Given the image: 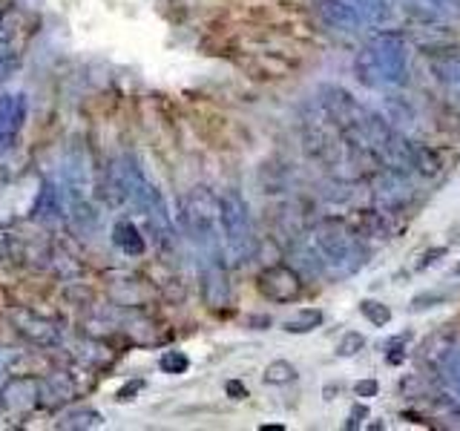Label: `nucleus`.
<instances>
[{
  "mask_svg": "<svg viewBox=\"0 0 460 431\" xmlns=\"http://www.w3.org/2000/svg\"><path fill=\"white\" fill-rule=\"evenodd\" d=\"M181 219L187 236L201 251L205 259H222V222H219V196L208 187H193L184 196Z\"/></svg>",
  "mask_w": 460,
  "mask_h": 431,
  "instance_id": "obj_1",
  "label": "nucleus"
},
{
  "mask_svg": "<svg viewBox=\"0 0 460 431\" xmlns=\"http://www.w3.org/2000/svg\"><path fill=\"white\" fill-rule=\"evenodd\" d=\"M406 43L397 32L377 35L357 57V78L368 86H385L406 81Z\"/></svg>",
  "mask_w": 460,
  "mask_h": 431,
  "instance_id": "obj_2",
  "label": "nucleus"
},
{
  "mask_svg": "<svg viewBox=\"0 0 460 431\" xmlns=\"http://www.w3.org/2000/svg\"><path fill=\"white\" fill-rule=\"evenodd\" d=\"M314 244L316 253H320V262L328 265L337 277H349V273L359 270L368 256L359 236L337 219H328L316 227Z\"/></svg>",
  "mask_w": 460,
  "mask_h": 431,
  "instance_id": "obj_3",
  "label": "nucleus"
},
{
  "mask_svg": "<svg viewBox=\"0 0 460 431\" xmlns=\"http://www.w3.org/2000/svg\"><path fill=\"white\" fill-rule=\"evenodd\" d=\"M219 222H222V233H225L222 242H225L230 262L234 265L248 262L256 251L253 222H251L248 201H244L236 190H225L219 196Z\"/></svg>",
  "mask_w": 460,
  "mask_h": 431,
  "instance_id": "obj_4",
  "label": "nucleus"
},
{
  "mask_svg": "<svg viewBox=\"0 0 460 431\" xmlns=\"http://www.w3.org/2000/svg\"><path fill=\"white\" fill-rule=\"evenodd\" d=\"M136 210L144 213V219H147L150 233H153L158 248H162L164 253H170L172 248H176V227H172V216H170L167 201L162 193H158L155 184L147 187V193H144V198L138 201Z\"/></svg>",
  "mask_w": 460,
  "mask_h": 431,
  "instance_id": "obj_5",
  "label": "nucleus"
},
{
  "mask_svg": "<svg viewBox=\"0 0 460 431\" xmlns=\"http://www.w3.org/2000/svg\"><path fill=\"white\" fill-rule=\"evenodd\" d=\"M256 287L268 302L288 305L302 296V279L291 265H270L256 277Z\"/></svg>",
  "mask_w": 460,
  "mask_h": 431,
  "instance_id": "obj_6",
  "label": "nucleus"
},
{
  "mask_svg": "<svg viewBox=\"0 0 460 431\" xmlns=\"http://www.w3.org/2000/svg\"><path fill=\"white\" fill-rule=\"evenodd\" d=\"M12 325L26 342L38 345V348H55V345L61 342V330L55 328V322L35 311H29V308L12 311Z\"/></svg>",
  "mask_w": 460,
  "mask_h": 431,
  "instance_id": "obj_7",
  "label": "nucleus"
},
{
  "mask_svg": "<svg viewBox=\"0 0 460 431\" xmlns=\"http://www.w3.org/2000/svg\"><path fill=\"white\" fill-rule=\"evenodd\" d=\"M201 291L210 308H222L230 299L225 259H201Z\"/></svg>",
  "mask_w": 460,
  "mask_h": 431,
  "instance_id": "obj_8",
  "label": "nucleus"
},
{
  "mask_svg": "<svg viewBox=\"0 0 460 431\" xmlns=\"http://www.w3.org/2000/svg\"><path fill=\"white\" fill-rule=\"evenodd\" d=\"M320 14L331 29H340V32H357L366 26L363 14L349 0H320Z\"/></svg>",
  "mask_w": 460,
  "mask_h": 431,
  "instance_id": "obj_9",
  "label": "nucleus"
},
{
  "mask_svg": "<svg viewBox=\"0 0 460 431\" xmlns=\"http://www.w3.org/2000/svg\"><path fill=\"white\" fill-rule=\"evenodd\" d=\"M26 119V98L18 92V95H0V133H18L21 124Z\"/></svg>",
  "mask_w": 460,
  "mask_h": 431,
  "instance_id": "obj_10",
  "label": "nucleus"
},
{
  "mask_svg": "<svg viewBox=\"0 0 460 431\" xmlns=\"http://www.w3.org/2000/svg\"><path fill=\"white\" fill-rule=\"evenodd\" d=\"M406 167L417 170L420 176H438L443 162H440V153L423 147V144H409L406 141Z\"/></svg>",
  "mask_w": 460,
  "mask_h": 431,
  "instance_id": "obj_11",
  "label": "nucleus"
},
{
  "mask_svg": "<svg viewBox=\"0 0 460 431\" xmlns=\"http://www.w3.org/2000/svg\"><path fill=\"white\" fill-rule=\"evenodd\" d=\"M61 213H64L61 190H58L52 181H43L38 190V201H35V216L40 222H52V219H61Z\"/></svg>",
  "mask_w": 460,
  "mask_h": 431,
  "instance_id": "obj_12",
  "label": "nucleus"
},
{
  "mask_svg": "<svg viewBox=\"0 0 460 431\" xmlns=\"http://www.w3.org/2000/svg\"><path fill=\"white\" fill-rule=\"evenodd\" d=\"M431 72L435 78L449 90L455 98H460V52L457 55H443L431 64Z\"/></svg>",
  "mask_w": 460,
  "mask_h": 431,
  "instance_id": "obj_13",
  "label": "nucleus"
},
{
  "mask_svg": "<svg viewBox=\"0 0 460 431\" xmlns=\"http://www.w3.org/2000/svg\"><path fill=\"white\" fill-rule=\"evenodd\" d=\"M112 239L127 256H141L144 248H147V244H144V236L138 233V227L133 222H127V219L112 227Z\"/></svg>",
  "mask_w": 460,
  "mask_h": 431,
  "instance_id": "obj_14",
  "label": "nucleus"
},
{
  "mask_svg": "<svg viewBox=\"0 0 460 431\" xmlns=\"http://www.w3.org/2000/svg\"><path fill=\"white\" fill-rule=\"evenodd\" d=\"M325 322V313L316 311V308H302L296 316H291V320H285V330L288 334H311V330H316Z\"/></svg>",
  "mask_w": 460,
  "mask_h": 431,
  "instance_id": "obj_15",
  "label": "nucleus"
},
{
  "mask_svg": "<svg viewBox=\"0 0 460 431\" xmlns=\"http://www.w3.org/2000/svg\"><path fill=\"white\" fill-rule=\"evenodd\" d=\"M359 313H363L374 328H385L388 322H392V316H394L392 308H388L385 302H380V299H363V302H359Z\"/></svg>",
  "mask_w": 460,
  "mask_h": 431,
  "instance_id": "obj_16",
  "label": "nucleus"
},
{
  "mask_svg": "<svg viewBox=\"0 0 460 431\" xmlns=\"http://www.w3.org/2000/svg\"><path fill=\"white\" fill-rule=\"evenodd\" d=\"M296 380V368L288 363V359H273L265 368V383L268 385H288Z\"/></svg>",
  "mask_w": 460,
  "mask_h": 431,
  "instance_id": "obj_17",
  "label": "nucleus"
},
{
  "mask_svg": "<svg viewBox=\"0 0 460 431\" xmlns=\"http://www.w3.org/2000/svg\"><path fill=\"white\" fill-rule=\"evenodd\" d=\"M98 426H101V414L93 411V409L69 411L61 420V428H98Z\"/></svg>",
  "mask_w": 460,
  "mask_h": 431,
  "instance_id": "obj_18",
  "label": "nucleus"
},
{
  "mask_svg": "<svg viewBox=\"0 0 460 431\" xmlns=\"http://www.w3.org/2000/svg\"><path fill=\"white\" fill-rule=\"evenodd\" d=\"M359 351H366V337L359 334V330H345L342 339L337 342V356L351 359V356H357Z\"/></svg>",
  "mask_w": 460,
  "mask_h": 431,
  "instance_id": "obj_19",
  "label": "nucleus"
},
{
  "mask_svg": "<svg viewBox=\"0 0 460 431\" xmlns=\"http://www.w3.org/2000/svg\"><path fill=\"white\" fill-rule=\"evenodd\" d=\"M349 4L363 14V21L366 23H377V21H383L385 18V12H388V6H385V0H349Z\"/></svg>",
  "mask_w": 460,
  "mask_h": 431,
  "instance_id": "obj_20",
  "label": "nucleus"
},
{
  "mask_svg": "<svg viewBox=\"0 0 460 431\" xmlns=\"http://www.w3.org/2000/svg\"><path fill=\"white\" fill-rule=\"evenodd\" d=\"M446 253H449V244H431V248H426L420 256H417V262H414V273H423L429 268H435L440 265Z\"/></svg>",
  "mask_w": 460,
  "mask_h": 431,
  "instance_id": "obj_21",
  "label": "nucleus"
},
{
  "mask_svg": "<svg viewBox=\"0 0 460 431\" xmlns=\"http://www.w3.org/2000/svg\"><path fill=\"white\" fill-rule=\"evenodd\" d=\"M411 334H400L394 339L385 342V363L388 365H402L406 363V345H409Z\"/></svg>",
  "mask_w": 460,
  "mask_h": 431,
  "instance_id": "obj_22",
  "label": "nucleus"
},
{
  "mask_svg": "<svg viewBox=\"0 0 460 431\" xmlns=\"http://www.w3.org/2000/svg\"><path fill=\"white\" fill-rule=\"evenodd\" d=\"M158 368H162L164 374H184L187 368H190V359H187L181 351H164L162 359H158Z\"/></svg>",
  "mask_w": 460,
  "mask_h": 431,
  "instance_id": "obj_23",
  "label": "nucleus"
},
{
  "mask_svg": "<svg viewBox=\"0 0 460 431\" xmlns=\"http://www.w3.org/2000/svg\"><path fill=\"white\" fill-rule=\"evenodd\" d=\"M446 299H449V294H443V291H426V294H417V296L411 299L409 311H429V308L440 305V302H446Z\"/></svg>",
  "mask_w": 460,
  "mask_h": 431,
  "instance_id": "obj_24",
  "label": "nucleus"
},
{
  "mask_svg": "<svg viewBox=\"0 0 460 431\" xmlns=\"http://www.w3.org/2000/svg\"><path fill=\"white\" fill-rule=\"evenodd\" d=\"M354 394H357V397H363V400L377 397V394H380V383H377V380H359V383L354 385Z\"/></svg>",
  "mask_w": 460,
  "mask_h": 431,
  "instance_id": "obj_25",
  "label": "nucleus"
},
{
  "mask_svg": "<svg viewBox=\"0 0 460 431\" xmlns=\"http://www.w3.org/2000/svg\"><path fill=\"white\" fill-rule=\"evenodd\" d=\"M363 420H368V406H363V402H357V406H351V417H349V428H357Z\"/></svg>",
  "mask_w": 460,
  "mask_h": 431,
  "instance_id": "obj_26",
  "label": "nucleus"
},
{
  "mask_svg": "<svg viewBox=\"0 0 460 431\" xmlns=\"http://www.w3.org/2000/svg\"><path fill=\"white\" fill-rule=\"evenodd\" d=\"M227 394L234 400H244V397H248V388H244L242 383H227Z\"/></svg>",
  "mask_w": 460,
  "mask_h": 431,
  "instance_id": "obj_27",
  "label": "nucleus"
},
{
  "mask_svg": "<svg viewBox=\"0 0 460 431\" xmlns=\"http://www.w3.org/2000/svg\"><path fill=\"white\" fill-rule=\"evenodd\" d=\"M449 374H452V380H455L457 388H460V354H455V356L449 359Z\"/></svg>",
  "mask_w": 460,
  "mask_h": 431,
  "instance_id": "obj_28",
  "label": "nucleus"
},
{
  "mask_svg": "<svg viewBox=\"0 0 460 431\" xmlns=\"http://www.w3.org/2000/svg\"><path fill=\"white\" fill-rule=\"evenodd\" d=\"M12 141H14L12 133H0V153H6L12 147Z\"/></svg>",
  "mask_w": 460,
  "mask_h": 431,
  "instance_id": "obj_29",
  "label": "nucleus"
},
{
  "mask_svg": "<svg viewBox=\"0 0 460 431\" xmlns=\"http://www.w3.org/2000/svg\"><path fill=\"white\" fill-rule=\"evenodd\" d=\"M423 4H429L431 9H443L446 4H449V0H423Z\"/></svg>",
  "mask_w": 460,
  "mask_h": 431,
  "instance_id": "obj_30",
  "label": "nucleus"
},
{
  "mask_svg": "<svg viewBox=\"0 0 460 431\" xmlns=\"http://www.w3.org/2000/svg\"><path fill=\"white\" fill-rule=\"evenodd\" d=\"M455 273H457V277H460V262H457V265H455Z\"/></svg>",
  "mask_w": 460,
  "mask_h": 431,
  "instance_id": "obj_31",
  "label": "nucleus"
}]
</instances>
